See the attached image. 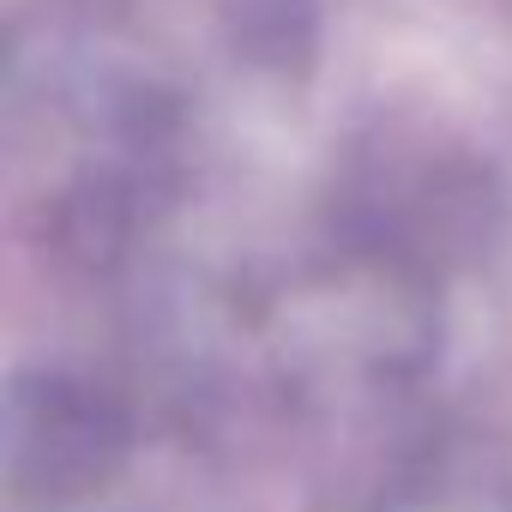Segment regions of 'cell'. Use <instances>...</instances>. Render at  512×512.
I'll return each mask as SVG.
<instances>
[{"label": "cell", "instance_id": "obj_1", "mask_svg": "<svg viewBox=\"0 0 512 512\" xmlns=\"http://www.w3.org/2000/svg\"><path fill=\"white\" fill-rule=\"evenodd\" d=\"M13 482L25 494H85L115 476L127 422L109 398L73 380H43L13 398Z\"/></svg>", "mask_w": 512, "mask_h": 512}]
</instances>
